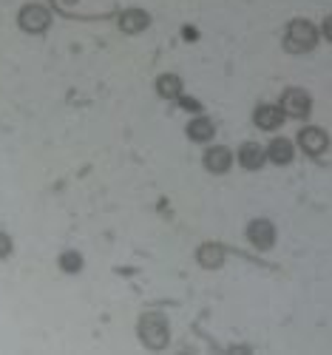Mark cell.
<instances>
[{"label": "cell", "instance_id": "cell-1", "mask_svg": "<svg viewBox=\"0 0 332 355\" xmlns=\"http://www.w3.org/2000/svg\"><path fill=\"white\" fill-rule=\"evenodd\" d=\"M316 40H318V32L313 23H307V20H293V23L287 26V37H284V46L287 51H293V54H304L316 46Z\"/></svg>", "mask_w": 332, "mask_h": 355}, {"label": "cell", "instance_id": "cell-2", "mask_svg": "<svg viewBox=\"0 0 332 355\" xmlns=\"http://www.w3.org/2000/svg\"><path fill=\"white\" fill-rule=\"evenodd\" d=\"M139 339L145 341V347L162 350L168 344V321H165L159 312H145L139 321Z\"/></svg>", "mask_w": 332, "mask_h": 355}, {"label": "cell", "instance_id": "cell-3", "mask_svg": "<svg viewBox=\"0 0 332 355\" xmlns=\"http://www.w3.org/2000/svg\"><path fill=\"white\" fill-rule=\"evenodd\" d=\"M49 23H51V14L40 3H29V6H23V12H20V26H23L26 32H32V34L46 32Z\"/></svg>", "mask_w": 332, "mask_h": 355}, {"label": "cell", "instance_id": "cell-4", "mask_svg": "<svg viewBox=\"0 0 332 355\" xmlns=\"http://www.w3.org/2000/svg\"><path fill=\"white\" fill-rule=\"evenodd\" d=\"M309 106H313V100L304 89H287L281 94V111L289 117H307Z\"/></svg>", "mask_w": 332, "mask_h": 355}, {"label": "cell", "instance_id": "cell-5", "mask_svg": "<svg viewBox=\"0 0 332 355\" xmlns=\"http://www.w3.org/2000/svg\"><path fill=\"white\" fill-rule=\"evenodd\" d=\"M247 236H250V242L259 250H267V247H273V242H276V227L270 225L267 219H253L250 225H247Z\"/></svg>", "mask_w": 332, "mask_h": 355}, {"label": "cell", "instance_id": "cell-6", "mask_svg": "<svg viewBox=\"0 0 332 355\" xmlns=\"http://www.w3.org/2000/svg\"><path fill=\"white\" fill-rule=\"evenodd\" d=\"M148 23H151V17L142 9H126L119 14V29L126 34H139V32L148 29Z\"/></svg>", "mask_w": 332, "mask_h": 355}, {"label": "cell", "instance_id": "cell-7", "mask_svg": "<svg viewBox=\"0 0 332 355\" xmlns=\"http://www.w3.org/2000/svg\"><path fill=\"white\" fill-rule=\"evenodd\" d=\"M230 162H233L230 151L222 148V145H216V148H207V154H204V168L211 171V174H224L227 168H230Z\"/></svg>", "mask_w": 332, "mask_h": 355}, {"label": "cell", "instance_id": "cell-8", "mask_svg": "<svg viewBox=\"0 0 332 355\" xmlns=\"http://www.w3.org/2000/svg\"><path fill=\"white\" fill-rule=\"evenodd\" d=\"M253 119H256L259 128H264V131H276L278 125L284 122V111H281L278 106H259L256 114H253Z\"/></svg>", "mask_w": 332, "mask_h": 355}, {"label": "cell", "instance_id": "cell-9", "mask_svg": "<svg viewBox=\"0 0 332 355\" xmlns=\"http://www.w3.org/2000/svg\"><path fill=\"white\" fill-rule=\"evenodd\" d=\"M264 159H267V154H264V148H261L259 142H244V145H241L239 162L244 165L247 171H259L261 165H264Z\"/></svg>", "mask_w": 332, "mask_h": 355}, {"label": "cell", "instance_id": "cell-10", "mask_svg": "<svg viewBox=\"0 0 332 355\" xmlns=\"http://www.w3.org/2000/svg\"><path fill=\"white\" fill-rule=\"evenodd\" d=\"M298 145L307 151V154H321L324 148H327V134L321 131V128H304L301 134H298Z\"/></svg>", "mask_w": 332, "mask_h": 355}, {"label": "cell", "instance_id": "cell-11", "mask_svg": "<svg viewBox=\"0 0 332 355\" xmlns=\"http://www.w3.org/2000/svg\"><path fill=\"white\" fill-rule=\"evenodd\" d=\"M267 159H273L276 165H287L289 159H293V142L289 139H284V137H278V139H273L267 145Z\"/></svg>", "mask_w": 332, "mask_h": 355}, {"label": "cell", "instance_id": "cell-12", "mask_svg": "<svg viewBox=\"0 0 332 355\" xmlns=\"http://www.w3.org/2000/svg\"><path fill=\"white\" fill-rule=\"evenodd\" d=\"M196 259H199V264L202 267H207V270H213V267H222V262H224V247L222 244H202L199 247V253H196Z\"/></svg>", "mask_w": 332, "mask_h": 355}, {"label": "cell", "instance_id": "cell-13", "mask_svg": "<svg viewBox=\"0 0 332 355\" xmlns=\"http://www.w3.org/2000/svg\"><path fill=\"white\" fill-rule=\"evenodd\" d=\"M213 134H216V128H213V122L207 117H196V119L188 122V137L196 139V142H207Z\"/></svg>", "mask_w": 332, "mask_h": 355}, {"label": "cell", "instance_id": "cell-14", "mask_svg": "<svg viewBox=\"0 0 332 355\" xmlns=\"http://www.w3.org/2000/svg\"><path fill=\"white\" fill-rule=\"evenodd\" d=\"M156 91H159V97H165V100H176V97L182 94V80H179L176 74H162V77L156 80Z\"/></svg>", "mask_w": 332, "mask_h": 355}, {"label": "cell", "instance_id": "cell-15", "mask_svg": "<svg viewBox=\"0 0 332 355\" xmlns=\"http://www.w3.org/2000/svg\"><path fill=\"white\" fill-rule=\"evenodd\" d=\"M60 267H63L66 273H77V270L82 267V256L77 253V250H66V253L60 256Z\"/></svg>", "mask_w": 332, "mask_h": 355}, {"label": "cell", "instance_id": "cell-16", "mask_svg": "<svg viewBox=\"0 0 332 355\" xmlns=\"http://www.w3.org/2000/svg\"><path fill=\"white\" fill-rule=\"evenodd\" d=\"M9 253H12V239L6 233H0V259L9 256Z\"/></svg>", "mask_w": 332, "mask_h": 355}, {"label": "cell", "instance_id": "cell-17", "mask_svg": "<svg viewBox=\"0 0 332 355\" xmlns=\"http://www.w3.org/2000/svg\"><path fill=\"white\" fill-rule=\"evenodd\" d=\"M182 108H188V111H199V102L193 97H182Z\"/></svg>", "mask_w": 332, "mask_h": 355}, {"label": "cell", "instance_id": "cell-18", "mask_svg": "<svg viewBox=\"0 0 332 355\" xmlns=\"http://www.w3.org/2000/svg\"><path fill=\"white\" fill-rule=\"evenodd\" d=\"M71 3H74V0H54L57 9H66V6H71Z\"/></svg>", "mask_w": 332, "mask_h": 355}]
</instances>
